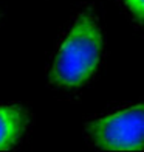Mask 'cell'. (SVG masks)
<instances>
[{"label":"cell","instance_id":"obj_1","mask_svg":"<svg viewBox=\"0 0 144 152\" xmlns=\"http://www.w3.org/2000/svg\"><path fill=\"white\" fill-rule=\"evenodd\" d=\"M101 50L102 37L96 19L90 12H82L54 56L51 84L62 88L82 86L98 68Z\"/></svg>","mask_w":144,"mask_h":152},{"label":"cell","instance_id":"obj_2","mask_svg":"<svg viewBox=\"0 0 144 152\" xmlns=\"http://www.w3.org/2000/svg\"><path fill=\"white\" fill-rule=\"evenodd\" d=\"M87 132L101 149H144V102L92 121L87 126Z\"/></svg>","mask_w":144,"mask_h":152},{"label":"cell","instance_id":"obj_3","mask_svg":"<svg viewBox=\"0 0 144 152\" xmlns=\"http://www.w3.org/2000/svg\"><path fill=\"white\" fill-rule=\"evenodd\" d=\"M26 126V113L19 106H0V151L11 149Z\"/></svg>","mask_w":144,"mask_h":152},{"label":"cell","instance_id":"obj_4","mask_svg":"<svg viewBox=\"0 0 144 152\" xmlns=\"http://www.w3.org/2000/svg\"><path fill=\"white\" fill-rule=\"evenodd\" d=\"M124 3L136 19L144 22V0H124Z\"/></svg>","mask_w":144,"mask_h":152}]
</instances>
